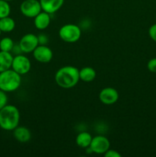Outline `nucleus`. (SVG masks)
Listing matches in <instances>:
<instances>
[{
  "label": "nucleus",
  "mask_w": 156,
  "mask_h": 157,
  "mask_svg": "<svg viewBox=\"0 0 156 157\" xmlns=\"http://www.w3.org/2000/svg\"><path fill=\"white\" fill-rule=\"evenodd\" d=\"M39 1L42 11L47 12L50 15L60 10L64 2V0H39Z\"/></svg>",
  "instance_id": "11"
},
{
  "label": "nucleus",
  "mask_w": 156,
  "mask_h": 157,
  "mask_svg": "<svg viewBox=\"0 0 156 157\" xmlns=\"http://www.w3.org/2000/svg\"><path fill=\"white\" fill-rule=\"evenodd\" d=\"M55 82L64 89L72 88L80 81L79 70L76 67L67 65L61 67L55 74Z\"/></svg>",
  "instance_id": "1"
},
{
  "label": "nucleus",
  "mask_w": 156,
  "mask_h": 157,
  "mask_svg": "<svg viewBox=\"0 0 156 157\" xmlns=\"http://www.w3.org/2000/svg\"><path fill=\"white\" fill-rule=\"evenodd\" d=\"M110 147V142L106 136H96L93 137L91 144L90 145V150L92 153H96V154H104Z\"/></svg>",
  "instance_id": "7"
},
{
  "label": "nucleus",
  "mask_w": 156,
  "mask_h": 157,
  "mask_svg": "<svg viewBox=\"0 0 156 157\" xmlns=\"http://www.w3.org/2000/svg\"><path fill=\"white\" fill-rule=\"evenodd\" d=\"M34 18H35L34 23H35V27L39 30H44L47 29L50 23V14L44 11H41Z\"/></svg>",
  "instance_id": "12"
},
{
  "label": "nucleus",
  "mask_w": 156,
  "mask_h": 157,
  "mask_svg": "<svg viewBox=\"0 0 156 157\" xmlns=\"http://www.w3.org/2000/svg\"><path fill=\"white\" fill-rule=\"evenodd\" d=\"M32 53H33L34 58L38 62L48 63L53 58L52 50L47 45H44V44H39Z\"/></svg>",
  "instance_id": "9"
},
{
  "label": "nucleus",
  "mask_w": 156,
  "mask_h": 157,
  "mask_svg": "<svg viewBox=\"0 0 156 157\" xmlns=\"http://www.w3.org/2000/svg\"><path fill=\"white\" fill-rule=\"evenodd\" d=\"M103 155L106 157H121V154L119 152L114 150H110V149Z\"/></svg>",
  "instance_id": "23"
},
{
  "label": "nucleus",
  "mask_w": 156,
  "mask_h": 157,
  "mask_svg": "<svg viewBox=\"0 0 156 157\" xmlns=\"http://www.w3.org/2000/svg\"><path fill=\"white\" fill-rule=\"evenodd\" d=\"M2 30H1V29H0V35H2Z\"/></svg>",
  "instance_id": "26"
},
{
  "label": "nucleus",
  "mask_w": 156,
  "mask_h": 157,
  "mask_svg": "<svg viewBox=\"0 0 156 157\" xmlns=\"http://www.w3.org/2000/svg\"><path fill=\"white\" fill-rule=\"evenodd\" d=\"M8 103V97L6 95V92L0 90V110L7 105Z\"/></svg>",
  "instance_id": "20"
},
{
  "label": "nucleus",
  "mask_w": 156,
  "mask_h": 157,
  "mask_svg": "<svg viewBox=\"0 0 156 157\" xmlns=\"http://www.w3.org/2000/svg\"><path fill=\"white\" fill-rule=\"evenodd\" d=\"M13 58L11 52H0V72L9 70L12 67Z\"/></svg>",
  "instance_id": "14"
},
{
  "label": "nucleus",
  "mask_w": 156,
  "mask_h": 157,
  "mask_svg": "<svg viewBox=\"0 0 156 157\" xmlns=\"http://www.w3.org/2000/svg\"><path fill=\"white\" fill-rule=\"evenodd\" d=\"M99 101L106 105H112L117 102L119 93L113 87H105L102 89L99 94Z\"/></svg>",
  "instance_id": "10"
},
{
  "label": "nucleus",
  "mask_w": 156,
  "mask_h": 157,
  "mask_svg": "<svg viewBox=\"0 0 156 157\" xmlns=\"http://www.w3.org/2000/svg\"><path fill=\"white\" fill-rule=\"evenodd\" d=\"M148 35H149L150 38H151L154 42H156V24L152 25L149 28Z\"/></svg>",
  "instance_id": "22"
},
{
  "label": "nucleus",
  "mask_w": 156,
  "mask_h": 157,
  "mask_svg": "<svg viewBox=\"0 0 156 157\" xmlns=\"http://www.w3.org/2000/svg\"><path fill=\"white\" fill-rule=\"evenodd\" d=\"M38 41H39V44H44L46 45V44L47 43V37L44 35H41L40 36H38Z\"/></svg>",
  "instance_id": "25"
},
{
  "label": "nucleus",
  "mask_w": 156,
  "mask_h": 157,
  "mask_svg": "<svg viewBox=\"0 0 156 157\" xmlns=\"http://www.w3.org/2000/svg\"><path fill=\"white\" fill-rule=\"evenodd\" d=\"M15 27V22L13 18L7 16L0 18V29L2 32H10L14 30Z\"/></svg>",
  "instance_id": "17"
},
{
  "label": "nucleus",
  "mask_w": 156,
  "mask_h": 157,
  "mask_svg": "<svg viewBox=\"0 0 156 157\" xmlns=\"http://www.w3.org/2000/svg\"><path fill=\"white\" fill-rule=\"evenodd\" d=\"M80 80L84 82H91L96 78V72L93 67H85L79 70Z\"/></svg>",
  "instance_id": "15"
},
{
  "label": "nucleus",
  "mask_w": 156,
  "mask_h": 157,
  "mask_svg": "<svg viewBox=\"0 0 156 157\" xmlns=\"http://www.w3.org/2000/svg\"><path fill=\"white\" fill-rule=\"evenodd\" d=\"M92 139L93 137L90 133H87V132H81L76 136V144L78 147H81V148L87 149L90 147Z\"/></svg>",
  "instance_id": "16"
},
{
  "label": "nucleus",
  "mask_w": 156,
  "mask_h": 157,
  "mask_svg": "<svg viewBox=\"0 0 156 157\" xmlns=\"http://www.w3.org/2000/svg\"><path fill=\"white\" fill-rule=\"evenodd\" d=\"M20 113L14 105H6L0 110V127L6 131L15 130L19 124Z\"/></svg>",
  "instance_id": "2"
},
{
  "label": "nucleus",
  "mask_w": 156,
  "mask_h": 157,
  "mask_svg": "<svg viewBox=\"0 0 156 157\" xmlns=\"http://www.w3.org/2000/svg\"><path fill=\"white\" fill-rule=\"evenodd\" d=\"M21 75L12 69L0 72V90L5 92H12L20 87Z\"/></svg>",
  "instance_id": "3"
},
{
  "label": "nucleus",
  "mask_w": 156,
  "mask_h": 157,
  "mask_svg": "<svg viewBox=\"0 0 156 157\" xmlns=\"http://www.w3.org/2000/svg\"><path fill=\"white\" fill-rule=\"evenodd\" d=\"M14 41L13 40L9 37L3 38L2 39L0 40V50L3 52H11L14 47Z\"/></svg>",
  "instance_id": "18"
},
{
  "label": "nucleus",
  "mask_w": 156,
  "mask_h": 157,
  "mask_svg": "<svg viewBox=\"0 0 156 157\" xmlns=\"http://www.w3.org/2000/svg\"><path fill=\"white\" fill-rule=\"evenodd\" d=\"M12 52H13V54H15V55H21L23 53L22 51H21V48H20L19 44H14V47L12 48Z\"/></svg>",
  "instance_id": "24"
},
{
  "label": "nucleus",
  "mask_w": 156,
  "mask_h": 157,
  "mask_svg": "<svg viewBox=\"0 0 156 157\" xmlns=\"http://www.w3.org/2000/svg\"><path fill=\"white\" fill-rule=\"evenodd\" d=\"M11 12L10 5L9 2L5 0H0V18L9 16Z\"/></svg>",
  "instance_id": "19"
},
{
  "label": "nucleus",
  "mask_w": 156,
  "mask_h": 157,
  "mask_svg": "<svg viewBox=\"0 0 156 157\" xmlns=\"http://www.w3.org/2000/svg\"><path fill=\"white\" fill-rule=\"evenodd\" d=\"M32 67V64L28 58L21 55H15L13 58L12 64V69L19 74L20 75L28 73Z\"/></svg>",
  "instance_id": "6"
},
{
  "label": "nucleus",
  "mask_w": 156,
  "mask_h": 157,
  "mask_svg": "<svg viewBox=\"0 0 156 157\" xmlns=\"http://www.w3.org/2000/svg\"><path fill=\"white\" fill-rule=\"evenodd\" d=\"M59 36L65 42L74 43L79 41L80 38L81 30L79 26L76 25H64L60 29Z\"/></svg>",
  "instance_id": "4"
},
{
  "label": "nucleus",
  "mask_w": 156,
  "mask_h": 157,
  "mask_svg": "<svg viewBox=\"0 0 156 157\" xmlns=\"http://www.w3.org/2000/svg\"><path fill=\"white\" fill-rule=\"evenodd\" d=\"M20 11L27 18H35L42 9L39 0H24L20 6Z\"/></svg>",
  "instance_id": "5"
},
{
  "label": "nucleus",
  "mask_w": 156,
  "mask_h": 157,
  "mask_svg": "<svg viewBox=\"0 0 156 157\" xmlns=\"http://www.w3.org/2000/svg\"><path fill=\"white\" fill-rule=\"evenodd\" d=\"M13 136L17 141L20 143L28 142L32 137V133L29 129L25 127H17L13 130Z\"/></svg>",
  "instance_id": "13"
},
{
  "label": "nucleus",
  "mask_w": 156,
  "mask_h": 157,
  "mask_svg": "<svg viewBox=\"0 0 156 157\" xmlns=\"http://www.w3.org/2000/svg\"><path fill=\"white\" fill-rule=\"evenodd\" d=\"M18 44L23 53H31L39 45V41L38 36L32 33H28L21 38Z\"/></svg>",
  "instance_id": "8"
},
{
  "label": "nucleus",
  "mask_w": 156,
  "mask_h": 157,
  "mask_svg": "<svg viewBox=\"0 0 156 157\" xmlns=\"http://www.w3.org/2000/svg\"><path fill=\"white\" fill-rule=\"evenodd\" d=\"M147 67L149 71L152 72V73H156V58H151L148 61Z\"/></svg>",
  "instance_id": "21"
},
{
  "label": "nucleus",
  "mask_w": 156,
  "mask_h": 157,
  "mask_svg": "<svg viewBox=\"0 0 156 157\" xmlns=\"http://www.w3.org/2000/svg\"><path fill=\"white\" fill-rule=\"evenodd\" d=\"M5 1H7V2H10V1H12V0H5Z\"/></svg>",
  "instance_id": "27"
}]
</instances>
